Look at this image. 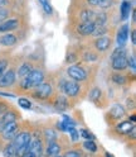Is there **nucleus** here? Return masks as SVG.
<instances>
[{"label": "nucleus", "instance_id": "obj_1", "mask_svg": "<svg viewBox=\"0 0 136 157\" xmlns=\"http://www.w3.org/2000/svg\"><path fill=\"white\" fill-rule=\"evenodd\" d=\"M30 140H32V134L29 132H20L14 137L12 141V144L16 150V156H22L27 152L28 144L30 142Z\"/></svg>", "mask_w": 136, "mask_h": 157}, {"label": "nucleus", "instance_id": "obj_2", "mask_svg": "<svg viewBox=\"0 0 136 157\" xmlns=\"http://www.w3.org/2000/svg\"><path fill=\"white\" fill-rule=\"evenodd\" d=\"M59 86H61V89L62 91L67 95V96H70V98H74L78 95L80 93V84L78 82H76L73 80H61L59 82Z\"/></svg>", "mask_w": 136, "mask_h": 157}, {"label": "nucleus", "instance_id": "obj_3", "mask_svg": "<svg viewBox=\"0 0 136 157\" xmlns=\"http://www.w3.org/2000/svg\"><path fill=\"white\" fill-rule=\"evenodd\" d=\"M52 94V85L51 84H45L42 82L38 86L34 87V91H33V96L35 99H39V100H45L51 96Z\"/></svg>", "mask_w": 136, "mask_h": 157}, {"label": "nucleus", "instance_id": "obj_4", "mask_svg": "<svg viewBox=\"0 0 136 157\" xmlns=\"http://www.w3.org/2000/svg\"><path fill=\"white\" fill-rule=\"evenodd\" d=\"M67 75L70 76L73 81H84L87 78V72L84 71V68H82L78 65H73L67 68Z\"/></svg>", "mask_w": 136, "mask_h": 157}, {"label": "nucleus", "instance_id": "obj_5", "mask_svg": "<svg viewBox=\"0 0 136 157\" xmlns=\"http://www.w3.org/2000/svg\"><path fill=\"white\" fill-rule=\"evenodd\" d=\"M18 129H19V125L16 122H12V123L5 124L3 131H2L3 138L6 141H13V138L18 134Z\"/></svg>", "mask_w": 136, "mask_h": 157}, {"label": "nucleus", "instance_id": "obj_6", "mask_svg": "<svg viewBox=\"0 0 136 157\" xmlns=\"http://www.w3.org/2000/svg\"><path fill=\"white\" fill-rule=\"evenodd\" d=\"M29 81H30V84L33 85V87H35V86H38L39 84H42L43 82V80H44V74H43V71L42 70H38V68H33V70L29 72V75L28 76H25Z\"/></svg>", "mask_w": 136, "mask_h": 157}, {"label": "nucleus", "instance_id": "obj_7", "mask_svg": "<svg viewBox=\"0 0 136 157\" xmlns=\"http://www.w3.org/2000/svg\"><path fill=\"white\" fill-rule=\"evenodd\" d=\"M15 78H16V75L14 72V70H6L3 76L0 77V86L2 87H9L12 86L14 82H15Z\"/></svg>", "mask_w": 136, "mask_h": 157}, {"label": "nucleus", "instance_id": "obj_8", "mask_svg": "<svg viewBox=\"0 0 136 157\" xmlns=\"http://www.w3.org/2000/svg\"><path fill=\"white\" fill-rule=\"evenodd\" d=\"M27 152H32L35 156L42 155V152H43V143H42V141L39 138L30 140V142H29V144H28Z\"/></svg>", "mask_w": 136, "mask_h": 157}, {"label": "nucleus", "instance_id": "obj_9", "mask_svg": "<svg viewBox=\"0 0 136 157\" xmlns=\"http://www.w3.org/2000/svg\"><path fill=\"white\" fill-rule=\"evenodd\" d=\"M129 34H130V31H129V25L127 24H123L120 31L117 32V44L120 47H125L126 42L129 39Z\"/></svg>", "mask_w": 136, "mask_h": 157}, {"label": "nucleus", "instance_id": "obj_10", "mask_svg": "<svg viewBox=\"0 0 136 157\" xmlns=\"http://www.w3.org/2000/svg\"><path fill=\"white\" fill-rule=\"evenodd\" d=\"M125 113H126V110L121 104H115L109 112V117L111 119L117 121V119H121V118L125 115Z\"/></svg>", "mask_w": 136, "mask_h": 157}, {"label": "nucleus", "instance_id": "obj_11", "mask_svg": "<svg viewBox=\"0 0 136 157\" xmlns=\"http://www.w3.org/2000/svg\"><path fill=\"white\" fill-rule=\"evenodd\" d=\"M111 46V39L109 37H100L95 41V47L97 51L103 52V51H107Z\"/></svg>", "mask_w": 136, "mask_h": 157}, {"label": "nucleus", "instance_id": "obj_12", "mask_svg": "<svg viewBox=\"0 0 136 157\" xmlns=\"http://www.w3.org/2000/svg\"><path fill=\"white\" fill-rule=\"evenodd\" d=\"M111 67L115 71H122L125 68H127V58H126V56L113 58L111 62Z\"/></svg>", "mask_w": 136, "mask_h": 157}, {"label": "nucleus", "instance_id": "obj_13", "mask_svg": "<svg viewBox=\"0 0 136 157\" xmlns=\"http://www.w3.org/2000/svg\"><path fill=\"white\" fill-rule=\"evenodd\" d=\"M95 27L96 25L93 22H82L78 27H77V32L82 36H90V34H92Z\"/></svg>", "mask_w": 136, "mask_h": 157}, {"label": "nucleus", "instance_id": "obj_14", "mask_svg": "<svg viewBox=\"0 0 136 157\" xmlns=\"http://www.w3.org/2000/svg\"><path fill=\"white\" fill-rule=\"evenodd\" d=\"M19 25L18 19H8V21H4L0 23V32H10L16 29Z\"/></svg>", "mask_w": 136, "mask_h": 157}, {"label": "nucleus", "instance_id": "obj_15", "mask_svg": "<svg viewBox=\"0 0 136 157\" xmlns=\"http://www.w3.org/2000/svg\"><path fill=\"white\" fill-rule=\"evenodd\" d=\"M134 124L130 121H126V122H121L116 125V132L120 133V134H129L130 131L134 128Z\"/></svg>", "mask_w": 136, "mask_h": 157}, {"label": "nucleus", "instance_id": "obj_16", "mask_svg": "<svg viewBox=\"0 0 136 157\" xmlns=\"http://www.w3.org/2000/svg\"><path fill=\"white\" fill-rule=\"evenodd\" d=\"M16 43V37L12 33H6L4 36L0 37V44L5 47H12Z\"/></svg>", "mask_w": 136, "mask_h": 157}, {"label": "nucleus", "instance_id": "obj_17", "mask_svg": "<svg viewBox=\"0 0 136 157\" xmlns=\"http://www.w3.org/2000/svg\"><path fill=\"white\" fill-rule=\"evenodd\" d=\"M132 10V5L130 2H122L121 6H120V12H121V19L122 21H126L129 18L130 13Z\"/></svg>", "mask_w": 136, "mask_h": 157}, {"label": "nucleus", "instance_id": "obj_18", "mask_svg": "<svg viewBox=\"0 0 136 157\" xmlns=\"http://www.w3.org/2000/svg\"><path fill=\"white\" fill-rule=\"evenodd\" d=\"M54 106H55V109L57 110H59V112H64L68 109V100H67V98L61 95V96H58L57 98V100L54 103Z\"/></svg>", "mask_w": 136, "mask_h": 157}, {"label": "nucleus", "instance_id": "obj_19", "mask_svg": "<svg viewBox=\"0 0 136 157\" xmlns=\"http://www.w3.org/2000/svg\"><path fill=\"white\" fill-rule=\"evenodd\" d=\"M45 152L48 156H55V155H59L61 152V146L58 144L57 142H48V146L45 148Z\"/></svg>", "mask_w": 136, "mask_h": 157}, {"label": "nucleus", "instance_id": "obj_20", "mask_svg": "<svg viewBox=\"0 0 136 157\" xmlns=\"http://www.w3.org/2000/svg\"><path fill=\"white\" fill-rule=\"evenodd\" d=\"M32 70H33L32 63H29V62H24L22 66H19L18 76L20 77V78H24L25 76H28V75H29V72H30Z\"/></svg>", "mask_w": 136, "mask_h": 157}, {"label": "nucleus", "instance_id": "obj_21", "mask_svg": "<svg viewBox=\"0 0 136 157\" xmlns=\"http://www.w3.org/2000/svg\"><path fill=\"white\" fill-rule=\"evenodd\" d=\"M16 118H18V115L14 110H8L6 113L3 114L2 119H3L4 124H8V123H12V122H16Z\"/></svg>", "mask_w": 136, "mask_h": 157}, {"label": "nucleus", "instance_id": "obj_22", "mask_svg": "<svg viewBox=\"0 0 136 157\" xmlns=\"http://www.w3.org/2000/svg\"><path fill=\"white\" fill-rule=\"evenodd\" d=\"M95 12L91 10V9H84V10L81 12V21L82 22H93L95 18Z\"/></svg>", "mask_w": 136, "mask_h": 157}, {"label": "nucleus", "instance_id": "obj_23", "mask_svg": "<svg viewBox=\"0 0 136 157\" xmlns=\"http://www.w3.org/2000/svg\"><path fill=\"white\" fill-rule=\"evenodd\" d=\"M106 21H107V17H106L105 13H97V14H95V18H93L95 25H105Z\"/></svg>", "mask_w": 136, "mask_h": 157}, {"label": "nucleus", "instance_id": "obj_24", "mask_svg": "<svg viewBox=\"0 0 136 157\" xmlns=\"http://www.w3.org/2000/svg\"><path fill=\"white\" fill-rule=\"evenodd\" d=\"M3 155L5 157H15L16 156V150L14 148V146L12 143H9L5 146V148L3 150Z\"/></svg>", "mask_w": 136, "mask_h": 157}, {"label": "nucleus", "instance_id": "obj_25", "mask_svg": "<svg viewBox=\"0 0 136 157\" xmlns=\"http://www.w3.org/2000/svg\"><path fill=\"white\" fill-rule=\"evenodd\" d=\"M106 33H107V28H106L105 25H96L95 29H93V32H92V34L95 37H97V38L105 36Z\"/></svg>", "mask_w": 136, "mask_h": 157}, {"label": "nucleus", "instance_id": "obj_26", "mask_svg": "<svg viewBox=\"0 0 136 157\" xmlns=\"http://www.w3.org/2000/svg\"><path fill=\"white\" fill-rule=\"evenodd\" d=\"M101 95H102V91L98 89V87H95V89H92L90 93V100L93 103H97V100H100Z\"/></svg>", "mask_w": 136, "mask_h": 157}, {"label": "nucleus", "instance_id": "obj_27", "mask_svg": "<svg viewBox=\"0 0 136 157\" xmlns=\"http://www.w3.org/2000/svg\"><path fill=\"white\" fill-rule=\"evenodd\" d=\"M111 78H112V81L117 85H125V82H126V77L121 74H112Z\"/></svg>", "mask_w": 136, "mask_h": 157}, {"label": "nucleus", "instance_id": "obj_28", "mask_svg": "<svg viewBox=\"0 0 136 157\" xmlns=\"http://www.w3.org/2000/svg\"><path fill=\"white\" fill-rule=\"evenodd\" d=\"M121 56H126V50H125V47H120V46H119V47L112 52L111 60H113V58H117V57H121Z\"/></svg>", "mask_w": 136, "mask_h": 157}, {"label": "nucleus", "instance_id": "obj_29", "mask_svg": "<svg viewBox=\"0 0 136 157\" xmlns=\"http://www.w3.org/2000/svg\"><path fill=\"white\" fill-rule=\"evenodd\" d=\"M44 136L48 142H54L55 138H57V133L53 131V129H45L44 131Z\"/></svg>", "mask_w": 136, "mask_h": 157}, {"label": "nucleus", "instance_id": "obj_30", "mask_svg": "<svg viewBox=\"0 0 136 157\" xmlns=\"http://www.w3.org/2000/svg\"><path fill=\"white\" fill-rule=\"evenodd\" d=\"M83 147H84V150L90 151V152H96L97 151V146L93 141H84Z\"/></svg>", "mask_w": 136, "mask_h": 157}, {"label": "nucleus", "instance_id": "obj_31", "mask_svg": "<svg viewBox=\"0 0 136 157\" xmlns=\"http://www.w3.org/2000/svg\"><path fill=\"white\" fill-rule=\"evenodd\" d=\"M78 134H80L81 137H83L86 141H93V140H95V136H93L90 131H87V129H81V131L78 132Z\"/></svg>", "mask_w": 136, "mask_h": 157}, {"label": "nucleus", "instance_id": "obj_32", "mask_svg": "<svg viewBox=\"0 0 136 157\" xmlns=\"http://www.w3.org/2000/svg\"><path fill=\"white\" fill-rule=\"evenodd\" d=\"M18 104H19V106H22L23 109H30L32 108V103L28 99H25V98H20V99L18 100Z\"/></svg>", "mask_w": 136, "mask_h": 157}, {"label": "nucleus", "instance_id": "obj_33", "mask_svg": "<svg viewBox=\"0 0 136 157\" xmlns=\"http://www.w3.org/2000/svg\"><path fill=\"white\" fill-rule=\"evenodd\" d=\"M67 132L70 133V136H71V140H72L73 142H76L77 140L80 138V134H78V132H77V129L74 128V127H70V128L67 129Z\"/></svg>", "mask_w": 136, "mask_h": 157}, {"label": "nucleus", "instance_id": "obj_34", "mask_svg": "<svg viewBox=\"0 0 136 157\" xmlns=\"http://www.w3.org/2000/svg\"><path fill=\"white\" fill-rule=\"evenodd\" d=\"M8 67V61L6 60H0V77L3 76V74L6 71Z\"/></svg>", "mask_w": 136, "mask_h": 157}, {"label": "nucleus", "instance_id": "obj_35", "mask_svg": "<svg viewBox=\"0 0 136 157\" xmlns=\"http://www.w3.org/2000/svg\"><path fill=\"white\" fill-rule=\"evenodd\" d=\"M63 157H81V152L80 151H67Z\"/></svg>", "mask_w": 136, "mask_h": 157}, {"label": "nucleus", "instance_id": "obj_36", "mask_svg": "<svg viewBox=\"0 0 136 157\" xmlns=\"http://www.w3.org/2000/svg\"><path fill=\"white\" fill-rule=\"evenodd\" d=\"M127 66H130L131 70L135 72V68H136V58H135V56H131L127 60Z\"/></svg>", "mask_w": 136, "mask_h": 157}, {"label": "nucleus", "instance_id": "obj_37", "mask_svg": "<svg viewBox=\"0 0 136 157\" xmlns=\"http://www.w3.org/2000/svg\"><path fill=\"white\" fill-rule=\"evenodd\" d=\"M84 60L86 61H96L97 60V56L92 52H86L84 53Z\"/></svg>", "mask_w": 136, "mask_h": 157}, {"label": "nucleus", "instance_id": "obj_38", "mask_svg": "<svg viewBox=\"0 0 136 157\" xmlns=\"http://www.w3.org/2000/svg\"><path fill=\"white\" fill-rule=\"evenodd\" d=\"M57 128L59 129V131H62V132H67V129L70 128V127H68L64 122H58L57 123Z\"/></svg>", "mask_w": 136, "mask_h": 157}, {"label": "nucleus", "instance_id": "obj_39", "mask_svg": "<svg viewBox=\"0 0 136 157\" xmlns=\"http://www.w3.org/2000/svg\"><path fill=\"white\" fill-rule=\"evenodd\" d=\"M9 15V12L6 10V9H4V8H0V23H2L4 19L6 18Z\"/></svg>", "mask_w": 136, "mask_h": 157}, {"label": "nucleus", "instance_id": "obj_40", "mask_svg": "<svg viewBox=\"0 0 136 157\" xmlns=\"http://www.w3.org/2000/svg\"><path fill=\"white\" fill-rule=\"evenodd\" d=\"M8 110H9L8 104H5V103H3V101H0V117H2L4 113H6Z\"/></svg>", "mask_w": 136, "mask_h": 157}, {"label": "nucleus", "instance_id": "obj_41", "mask_svg": "<svg viewBox=\"0 0 136 157\" xmlns=\"http://www.w3.org/2000/svg\"><path fill=\"white\" fill-rule=\"evenodd\" d=\"M97 6H100V8H109L111 6V0H100V3Z\"/></svg>", "mask_w": 136, "mask_h": 157}, {"label": "nucleus", "instance_id": "obj_42", "mask_svg": "<svg viewBox=\"0 0 136 157\" xmlns=\"http://www.w3.org/2000/svg\"><path fill=\"white\" fill-rule=\"evenodd\" d=\"M63 122H64L68 127H74V124H76V123L71 119V118H70V117H67V115H64V117H63Z\"/></svg>", "mask_w": 136, "mask_h": 157}, {"label": "nucleus", "instance_id": "obj_43", "mask_svg": "<svg viewBox=\"0 0 136 157\" xmlns=\"http://www.w3.org/2000/svg\"><path fill=\"white\" fill-rule=\"evenodd\" d=\"M135 137H136V128L134 127V128L130 131V133H129V138H131V140H135Z\"/></svg>", "mask_w": 136, "mask_h": 157}, {"label": "nucleus", "instance_id": "obj_44", "mask_svg": "<svg viewBox=\"0 0 136 157\" xmlns=\"http://www.w3.org/2000/svg\"><path fill=\"white\" fill-rule=\"evenodd\" d=\"M87 2L90 3V5H93V6H97L100 3V0H87Z\"/></svg>", "mask_w": 136, "mask_h": 157}, {"label": "nucleus", "instance_id": "obj_45", "mask_svg": "<svg viewBox=\"0 0 136 157\" xmlns=\"http://www.w3.org/2000/svg\"><path fill=\"white\" fill-rule=\"evenodd\" d=\"M135 31H134V29H132V31H131V41H132V44H136V38H135Z\"/></svg>", "mask_w": 136, "mask_h": 157}, {"label": "nucleus", "instance_id": "obj_46", "mask_svg": "<svg viewBox=\"0 0 136 157\" xmlns=\"http://www.w3.org/2000/svg\"><path fill=\"white\" fill-rule=\"evenodd\" d=\"M20 157H37L34 153H32V152H25L24 155H22Z\"/></svg>", "mask_w": 136, "mask_h": 157}, {"label": "nucleus", "instance_id": "obj_47", "mask_svg": "<svg viewBox=\"0 0 136 157\" xmlns=\"http://www.w3.org/2000/svg\"><path fill=\"white\" fill-rule=\"evenodd\" d=\"M4 122H3V119H2V118H0V133H2V131H3V128H4Z\"/></svg>", "mask_w": 136, "mask_h": 157}, {"label": "nucleus", "instance_id": "obj_48", "mask_svg": "<svg viewBox=\"0 0 136 157\" xmlns=\"http://www.w3.org/2000/svg\"><path fill=\"white\" fill-rule=\"evenodd\" d=\"M0 96H12V98H13L14 95H13V94H6V93H2V91H0Z\"/></svg>", "mask_w": 136, "mask_h": 157}, {"label": "nucleus", "instance_id": "obj_49", "mask_svg": "<svg viewBox=\"0 0 136 157\" xmlns=\"http://www.w3.org/2000/svg\"><path fill=\"white\" fill-rule=\"evenodd\" d=\"M72 57H70V56H68L67 57V61H73V60H76V56L74 55H71Z\"/></svg>", "mask_w": 136, "mask_h": 157}, {"label": "nucleus", "instance_id": "obj_50", "mask_svg": "<svg viewBox=\"0 0 136 157\" xmlns=\"http://www.w3.org/2000/svg\"><path fill=\"white\" fill-rule=\"evenodd\" d=\"M39 3L42 4V6H44V5L48 3V0H39Z\"/></svg>", "mask_w": 136, "mask_h": 157}, {"label": "nucleus", "instance_id": "obj_51", "mask_svg": "<svg viewBox=\"0 0 136 157\" xmlns=\"http://www.w3.org/2000/svg\"><path fill=\"white\" fill-rule=\"evenodd\" d=\"M131 121H132V122H135V121H136V118H135V115H131Z\"/></svg>", "mask_w": 136, "mask_h": 157}, {"label": "nucleus", "instance_id": "obj_52", "mask_svg": "<svg viewBox=\"0 0 136 157\" xmlns=\"http://www.w3.org/2000/svg\"><path fill=\"white\" fill-rule=\"evenodd\" d=\"M106 157H113V156H112L111 153H109V152H107V153H106Z\"/></svg>", "mask_w": 136, "mask_h": 157}, {"label": "nucleus", "instance_id": "obj_53", "mask_svg": "<svg viewBox=\"0 0 136 157\" xmlns=\"http://www.w3.org/2000/svg\"><path fill=\"white\" fill-rule=\"evenodd\" d=\"M52 157H63V156H61V155H55V156H52Z\"/></svg>", "mask_w": 136, "mask_h": 157}, {"label": "nucleus", "instance_id": "obj_54", "mask_svg": "<svg viewBox=\"0 0 136 157\" xmlns=\"http://www.w3.org/2000/svg\"><path fill=\"white\" fill-rule=\"evenodd\" d=\"M37 157H44V156H42V155H39V156H37Z\"/></svg>", "mask_w": 136, "mask_h": 157}, {"label": "nucleus", "instance_id": "obj_55", "mask_svg": "<svg viewBox=\"0 0 136 157\" xmlns=\"http://www.w3.org/2000/svg\"><path fill=\"white\" fill-rule=\"evenodd\" d=\"M123 2H130V0H123Z\"/></svg>", "mask_w": 136, "mask_h": 157}]
</instances>
